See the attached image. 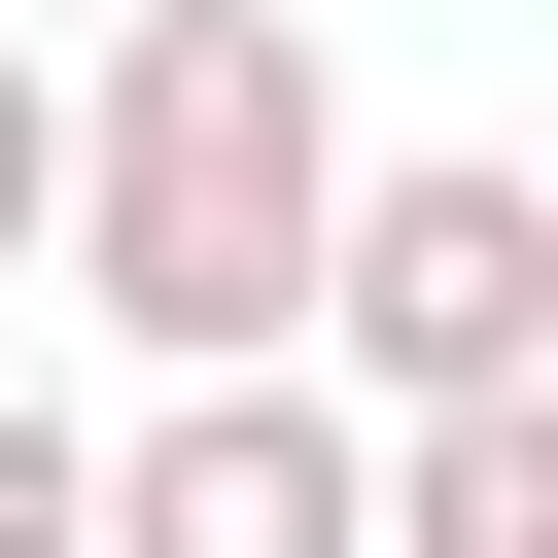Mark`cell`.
Here are the masks:
<instances>
[{
    "mask_svg": "<svg viewBox=\"0 0 558 558\" xmlns=\"http://www.w3.org/2000/svg\"><path fill=\"white\" fill-rule=\"evenodd\" d=\"M384 140H349V70H314V0H140L105 70H70V209H35V279L140 349V384H279V314H314V209H349Z\"/></svg>",
    "mask_w": 558,
    "mask_h": 558,
    "instance_id": "cell-1",
    "label": "cell"
},
{
    "mask_svg": "<svg viewBox=\"0 0 558 558\" xmlns=\"http://www.w3.org/2000/svg\"><path fill=\"white\" fill-rule=\"evenodd\" d=\"M314 418H558V174L523 140H418L314 209V314H279Z\"/></svg>",
    "mask_w": 558,
    "mask_h": 558,
    "instance_id": "cell-2",
    "label": "cell"
},
{
    "mask_svg": "<svg viewBox=\"0 0 558 558\" xmlns=\"http://www.w3.org/2000/svg\"><path fill=\"white\" fill-rule=\"evenodd\" d=\"M384 523V418H314V384H140V418H70V558H349Z\"/></svg>",
    "mask_w": 558,
    "mask_h": 558,
    "instance_id": "cell-3",
    "label": "cell"
},
{
    "mask_svg": "<svg viewBox=\"0 0 558 558\" xmlns=\"http://www.w3.org/2000/svg\"><path fill=\"white\" fill-rule=\"evenodd\" d=\"M349 558H558V418H384V523Z\"/></svg>",
    "mask_w": 558,
    "mask_h": 558,
    "instance_id": "cell-4",
    "label": "cell"
},
{
    "mask_svg": "<svg viewBox=\"0 0 558 558\" xmlns=\"http://www.w3.org/2000/svg\"><path fill=\"white\" fill-rule=\"evenodd\" d=\"M35 209H70V70L0 35V279H35Z\"/></svg>",
    "mask_w": 558,
    "mask_h": 558,
    "instance_id": "cell-5",
    "label": "cell"
},
{
    "mask_svg": "<svg viewBox=\"0 0 558 558\" xmlns=\"http://www.w3.org/2000/svg\"><path fill=\"white\" fill-rule=\"evenodd\" d=\"M0 558H70V418H35V384H0Z\"/></svg>",
    "mask_w": 558,
    "mask_h": 558,
    "instance_id": "cell-6",
    "label": "cell"
}]
</instances>
